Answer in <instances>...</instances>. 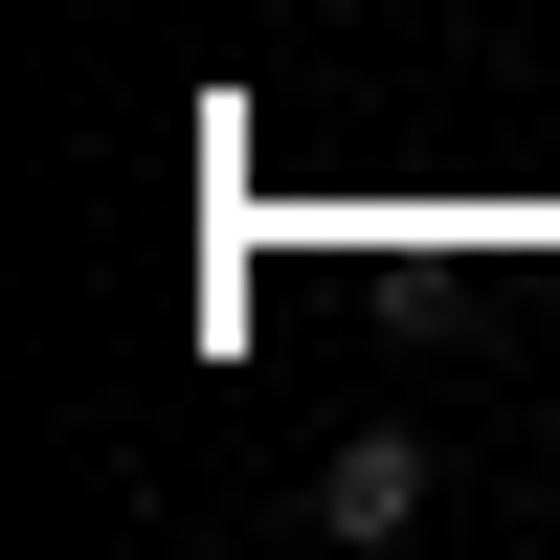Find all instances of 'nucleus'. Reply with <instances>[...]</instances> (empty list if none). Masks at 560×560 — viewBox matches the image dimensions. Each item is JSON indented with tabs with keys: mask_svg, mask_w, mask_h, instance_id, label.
<instances>
[{
	"mask_svg": "<svg viewBox=\"0 0 560 560\" xmlns=\"http://www.w3.org/2000/svg\"><path fill=\"white\" fill-rule=\"evenodd\" d=\"M404 516H427V448H404V427H337V448H314V538H404Z\"/></svg>",
	"mask_w": 560,
	"mask_h": 560,
	"instance_id": "obj_1",
	"label": "nucleus"
}]
</instances>
